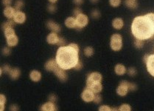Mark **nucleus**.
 <instances>
[{"mask_svg": "<svg viewBox=\"0 0 154 111\" xmlns=\"http://www.w3.org/2000/svg\"><path fill=\"white\" fill-rule=\"evenodd\" d=\"M6 103V97L3 94L0 95V110L3 111L4 110V104Z\"/></svg>", "mask_w": 154, "mask_h": 111, "instance_id": "nucleus-28", "label": "nucleus"}, {"mask_svg": "<svg viewBox=\"0 0 154 111\" xmlns=\"http://www.w3.org/2000/svg\"><path fill=\"white\" fill-rule=\"evenodd\" d=\"M148 57H149V55H147V54H146V55L144 56V62H145V63H146V62H147V59H148Z\"/></svg>", "mask_w": 154, "mask_h": 111, "instance_id": "nucleus-46", "label": "nucleus"}, {"mask_svg": "<svg viewBox=\"0 0 154 111\" xmlns=\"http://www.w3.org/2000/svg\"><path fill=\"white\" fill-rule=\"evenodd\" d=\"M27 16L25 13H24L22 10H16V13H15L14 16H13V20L15 21L16 24H19L22 25L26 22Z\"/></svg>", "mask_w": 154, "mask_h": 111, "instance_id": "nucleus-9", "label": "nucleus"}, {"mask_svg": "<svg viewBox=\"0 0 154 111\" xmlns=\"http://www.w3.org/2000/svg\"><path fill=\"white\" fill-rule=\"evenodd\" d=\"M58 33H55V32H52V33H49L47 36H46V42L47 43L50 44V45H57L58 42Z\"/></svg>", "mask_w": 154, "mask_h": 111, "instance_id": "nucleus-13", "label": "nucleus"}, {"mask_svg": "<svg viewBox=\"0 0 154 111\" xmlns=\"http://www.w3.org/2000/svg\"><path fill=\"white\" fill-rule=\"evenodd\" d=\"M9 76L13 80H16L19 79L21 76V71L17 68H12L9 73Z\"/></svg>", "mask_w": 154, "mask_h": 111, "instance_id": "nucleus-22", "label": "nucleus"}, {"mask_svg": "<svg viewBox=\"0 0 154 111\" xmlns=\"http://www.w3.org/2000/svg\"><path fill=\"white\" fill-rule=\"evenodd\" d=\"M50 3H53V4H55V3L58 1V0H48Z\"/></svg>", "mask_w": 154, "mask_h": 111, "instance_id": "nucleus-47", "label": "nucleus"}, {"mask_svg": "<svg viewBox=\"0 0 154 111\" xmlns=\"http://www.w3.org/2000/svg\"><path fill=\"white\" fill-rule=\"evenodd\" d=\"M41 110L43 111H55L57 110L54 102L52 101H48V102L44 103L41 107Z\"/></svg>", "mask_w": 154, "mask_h": 111, "instance_id": "nucleus-19", "label": "nucleus"}, {"mask_svg": "<svg viewBox=\"0 0 154 111\" xmlns=\"http://www.w3.org/2000/svg\"><path fill=\"white\" fill-rule=\"evenodd\" d=\"M137 74V71L135 68L132 67V68H129L128 70V74L130 76H134L136 74Z\"/></svg>", "mask_w": 154, "mask_h": 111, "instance_id": "nucleus-35", "label": "nucleus"}, {"mask_svg": "<svg viewBox=\"0 0 154 111\" xmlns=\"http://www.w3.org/2000/svg\"><path fill=\"white\" fill-rule=\"evenodd\" d=\"M93 101L97 104H100V103L102 101V96H101V95L100 94V93H95L94 98Z\"/></svg>", "mask_w": 154, "mask_h": 111, "instance_id": "nucleus-32", "label": "nucleus"}, {"mask_svg": "<svg viewBox=\"0 0 154 111\" xmlns=\"http://www.w3.org/2000/svg\"><path fill=\"white\" fill-rule=\"evenodd\" d=\"M16 24V23L15 22V21L13 20V19H8V20L6 21V22H4V23L2 24V25H1V29H2L3 31H4V30H6V29H7V28H14V26Z\"/></svg>", "mask_w": 154, "mask_h": 111, "instance_id": "nucleus-24", "label": "nucleus"}, {"mask_svg": "<svg viewBox=\"0 0 154 111\" xmlns=\"http://www.w3.org/2000/svg\"><path fill=\"white\" fill-rule=\"evenodd\" d=\"M24 3L23 0H16L14 3V7L16 10H20L22 7H24Z\"/></svg>", "mask_w": 154, "mask_h": 111, "instance_id": "nucleus-26", "label": "nucleus"}, {"mask_svg": "<svg viewBox=\"0 0 154 111\" xmlns=\"http://www.w3.org/2000/svg\"><path fill=\"white\" fill-rule=\"evenodd\" d=\"M59 68L58 63L56 62L55 59H51L48 60L47 62L45 63L44 68L46 71H49V72H55L58 68Z\"/></svg>", "mask_w": 154, "mask_h": 111, "instance_id": "nucleus-8", "label": "nucleus"}, {"mask_svg": "<svg viewBox=\"0 0 154 111\" xmlns=\"http://www.w3.org/2000/svg\"><path fill=\"white\" fill-rule=\"evenodd\" d=\"M11 69L12 68H10L9 65H4L2 68H1V72H4V73H5V74H9Z\"/></svg>", "mask_w": 154, "mask_h": 111, "instance_id": "nucleus-36", "label": "nucleus"}, {"mask_svg": "<svg viewBox=\"0 0 154 111\" xmlns=\"http://www.w3.org/2000/svg\"><path fill=\"white\" fill-rule=\"evenodd\" d=\"M81 13H82V10H81V9L79 7H75V9H74L73 14H74V16H75V17H76L77 16H78L79 14H81Z\"/></svg>", "mask_w": 154, "mask_h": 111, "instance_id": "nucleus-40", "label": "nucleus"}, {"mask_svg": "<svg viewBox=\"0 0 154 111\" xmlns=\"http://www.w3.org/2000/svg\"><path fill=\"white\" fill-rule=\"evenodd\" d=\"M110 47L114 51H119L123 48V37L119 33H114L111 36Z\"/></svg>", "mask_w": 154, "mask_h": 111, "instance_id": "nucleus-3", "label": "nucleus"}, {"mask_svg": "<svg viewBox=\"0 0 154 111\" xmlns=\"http://www.w3.org/2000/svg\"><path fill=\"white\" fill-rule=\"evenodd\" d=\"M124 26V21L122 18H115L112 21V27L116 30H121Z\"/></svg>", "mask_w": 154, "mask_h": 111, "instance_id": "nucleus-20", "label": "nucleus"}, {"mask_svg": "<svg viewBox=\"0 0 154 111\" xmlns=\"http://www.w3.org/2000/svg\"><path fill=\"white\" fill-rule=\"evenodd\" d=\"M119 110L130 111V110H131V107L128 104H123L120 107H119Z\"/></svg>", "mask_w": 154, "mask_h": 111, "instance_id": "nucleus-33", "label": "nucleus"}, {"mask_svg": "<svg viewBox=\"0 0 154 111\" xmlns=\"http://www.w3.org/2000/svg\"><path fill=\"white\" fill-rule=\"evenodd\" d=\"M49 100L50 101H52V102H55L57 100V97L55 95V94H50V95L49 96Z\"/></svg>", "mask_w": 154, "mask_h": 111, "instance_id": "nucleus-43", "label": "nucleus"}, {"mask_svg": "<svg viewBox=\"0 0 154 111\" xmlns=\"http://www.w3.org/2000/svg\"><path fill=\"white\" fill-rule=\"evenodd\" d=\"M128 86H129V82L125 81V80H123L122 82H120V85L116 90L117 95H119L120 96H125L129 91Z\"/></svg>", "mask_w": 154, "mask_h": 111, "instance_id": "nucleus-4", "label": "nucleus"}, {"mask_svg": "<svg viewBox=\"0 0 154 111\" xmlns=\"http://www.w3.org/2000/svg\"><path fill=\"white\" fill-rule=\"evenodd\" d=\"M46 27L48 29L52 30V32H55V33H59L61 30V27L59 24L56 23L53 20H49L46 23Z\"/></svg>", "mask_w": 154, "mask_h": 111, "instance_id": "nucleus-11", "label": "nucleus"}, {"mask_svg": "<svg viewBox=\"0 0 154 111\" xmlns=\"http://www.w3.org/2000/svg\"><path fill=\"white\" fill-rule=\"evenodd\" d=\"M75 18H76L77 22V29H82L88 25L89 17L87 15L82 13L77 16Z\"/></svg>", "mask_w": 154, "mask_h": 111, "instance_id": "nucleus-6", "label": "nucleus"}, {"mask_svg": "<svg viewBox=\"0 0 154 111\" xmlns=\"http://www.w3.org/2000/svg\"><path fill=\"white\" fill-rule=\"evenodd\" d=\"M1 2H2L3 5H4L5 7H7V6L11 5V4L13 3V0H2Z\"/></svg>", "mask_w": 154, "mask_h": 111, "instance_id": "nucleus-42", "label": "nucleus"}, {"mask_svg": "<svg viewBox=\"0 0 154 111\" xmlns=\"http://www.w3.org/2000/svg\"><path fill=\"white\" fill-rule=\"evenodd\" d=\"M19 109V107H18L17 105H16V104H12V105H10V110L11 111H16L18 110Z\"/></svg>", "mask_w": 154, "mask_h": 111, "instance_id": "nucleus-44", "label": "nucleus"}, {"mask_svg": "<svg viewBox=\"0 0 154 111\" xmlns=\"http://www.w3.org/2000/svg\"><path fill=\"white\" fill-rule=\"evenodd\" d=\"M91 16L93 19H99L100 16V12L98 10H93L91 13Z\"/></svg>", "mask_w": 154, "mask_h": 111, "instance_id": "nucleus-34", "label": "nucleus"}, {"mask_svg": "<svg viewBox=\"0 0 154 111\" xmlns=\"http://www.w3.org/2000/svg\"><path fill=\"white\" fill-rule=\"evenodd\" d=\"M84 54L86 56H88V57H90V56H92L94 54V49L90 46L86 47L84 49Z\"/></svg>", "mask_w": 154, "mask_h": 111, "instance_id": "nucleus-29", "label": "nucleus"}, {"mask_svg": "<svg viewBox=\"0 0 154 111\" xmlns=\"http://www.w3.org/2000/svg\"><path fill=\"white\" fill-rule=\"evenodd\" d=\"M125 5L128 8L134 10L138 7V3L137 0H125Z\"/></svg>", "mask_w": 154, "mask_h": 111, "instance_id": "nucleus-23", "label": "nucleus"}, {"mask_svg": "<svg viewBox=\"0 0 154 111\" xmlns=\"http://www.w3.org/2000/svg\"><path fill=\"white\" fill-rule=\"evenodd\" d=\"M86 87L89 88L94 93H99L102 91V85L100 82H92L90 79H86Z\"/></svg>", "mask_w": 154, "mask_h": 111, "instance_id": "nucleus-5", "label": "nucleus"}, {"mask_svg": "<svg viewBox=\"0 0 154 111\" xmlns=\"http://www.w3.org/2000/svg\"><path fill=\"white\" fill-rule=\"evenodd\" d=\"M57 45L60 47H63V46H66V41L63 38L59 37V39H58V42L57 43Z\"/></svg>", "mask_w": 154, "mask_h": 111, "instance_id": "nucleus-39", "label": "nucleus"}, {"mask_svg": "<svg viewBox=\"0 0 154 111\" xmlns=\"http://www.w3.org/2000/svg\"><path fill=\"white\" fill-rule=\"evenodd\" d=\"M30 79L34 82H38L41 79V74L37 70H33L30 73Z\"/></svg>", "mask_w": 154, "mask_h": 111, "instance_id": "nucleus-16", "label": "nucleus"}, {"mask_svg": "<svg viewBox=\"0 0 154 111\" xmlns=\"http://www.w3.org/2000/svg\"><path fill=\"white\" fill-rule=\"evenodd\" d=\"M131 33L136 39L147 40L154 36V13L137 16L131 24Z\"/></svg>", "mask_w": 154, "mask_h": 111, "instance_id": "nucleus-1", "label": "nucleus"}, {"mask_svg": "<svg viewBox=\"0 0 154 111\" xmlns=\"http://www.w3.org/2000/svg\"><path fill=\"white\" fill-rule=\"evenodd\" d=\"M84 0H73V2L75 3L76 5H81V4H82L83 3H84Z\"/></svg>", "mask_w": 154, "mask_h": 111, "instance_id": "nucleus-45", "label": "nucleus"}, {"mask_svg": "<svg viewBox=\"0 0 154 111\" xmlns=\"http://www.w3.org/2000/svg\"><path fill=\"white\" fill-rule=\"evenodd\" d=\"M88 79H90L92 82H101L102 79V76L100 73L98 72H92L89 74L87 76Z\"/></svg>", "mask_w": 154, "mask_h": 111, "instance_id": "nucleus-18", "label": "nucleus"}, {"mask_svg": "<svg viewBox=\"0 0 154 111\" xmlns=\"http://www.w3.org/2000/svg\"><path fill=\"white\" fill-rule=\"evenodd\" d=\"M134 44L136 48H137V49H141V48H143V46H144V40L136 39Z\"/></svg>", "mask_w": 154, "mask_h": 111, "instance_id": "nucleus-27", "label": "nucleus"}, {"mask_svg": "<svg viewBox=\"0 0 154 111\" xmlns=\"http://www.w3.org/2000/svg\"><path fill=\"white\" fill-rule=\"evenodd\" d=\"M10 52H11V51H10V48L8 47H4V48H3L2 50V54L4 56H9L10 54Z\"/></svg>", "mask_w": 154, "mask_h": 111, "instance_id": "nucleus-37", "label": "nucleus"}, {"mask_svg": "<svg viewBox=\"0 0 154 111\" xmlns=\"http://www.w3.org/2000/svg\"><path fill=\"white\" fill-rule=\"evenodd\" d=\"M122 0H109V4L111 7H117L121 4Z\"/></svg>", "mask_w": 154, "mask_h": 111, "instance_id": "nucleus-30", "label": "nucleus"}, {"mask_svg": "<svg viewBox=\"0 0 154 111\" xmlns=\"http://www.w3.org/2000/svg\"><path fill=\"white\" fill-rule=\"evenodd\" d=\"M55 59L58 66L62 69L74 68L79 62V52L70 45L60 47L56 53Z\"/></svg>", "mask_w": 154, "mask_h": 111, "instance_id": "nucleus-2", "label": "nucleus"}, {"mask_svg": "<svg viewBox=\"0 0 154 111\" xmlns=\"http://www.w3.org/2000/svg\"><path fill=\"white\" fill-rule=\"evenodd\" d=\"M4 36H5V38L7 39V38L10 37V36H13V35L15 34V30L13 29V28H7L4 30Z\"/></svg>", "mask_w": 154, "mask_h": 111, "instance_id": "nucleus-25", "label": "nucleus"}, {"mask_svg": "<svg viewBox=\"0 0 154 111\" xmlns=\"http://www.w3.org/2000/svg\"><path fill=\"white\" fill-rule=\"evenodd\" d=\"M100 111H111L112 110V108L108 107V105H101L98 109Z\"/></svg>", "mask_w": 154, "mask_h": 111, "instance_id": "nucleus-38", "label": "nucleus"}, {"mask_svg": "<svg viewBox=\"0 0 154 111\" xmlns=\"http://www.w3.org/2000/svg\"><path fill=\"white\" fill-rule=\"evenodd\" d=\"M54 74L58 77V79L60 81L66 82L67 80V75H66V72H65V70L62 69L60 67L54 72Z\"/></svg>", "mask_w": 154, "mask_h": 111, "instance_id": "nucleus-15", "label": "nucleus"}, {"mask_svg": "<svg viewBox=\"0 0 154 111\" xmlns=\"http://www.w3.org/2000/svg\"><path fill=\"white\" fill-rule=\"evenodd\" d=\"M82 68H83L82 62H81V61H79V62H78V64L75 65V67L74 68V69H75V71H81V70L82 69Z\"/></svg>", "mask_w": 154, "mask_h": 111, "instance_id": "nucleus-41", "label": "nucleus"}, {"mask_svg": "<svg viewBox=\"0 0 154 111\" xmlns=\"http://www.w3.org/2000/svg\"><path fill=\"white\" fill-rule=\"evenodd\" d=\"M47 10L49 13H55L57 10L56 5H55V4H53V3H51V4H49V5L47 6Z\"/></svg>", "mask_w": 154, "mask_h": 111, "instance_id": "nucleus-31", "label": "nucleus"}, {"mask_svg": "<svg viewBox=\"0 0 154 111\" xmlns=\"http://www.w3.org/2000/svg\"><path fill=\"white\" fill-rule=\"evenodd\" d=\"M16 12V10L15 9V7H12V6H7V7H4V10H3L4 16L8 19H13V16H14Z\"/></svg>", "mask_w": 154, "mask_h": 111, "instance_id": "nucleus-12", "label": "nucleus"}, {"mask_svg": "<svg viewBox=\"0 0 154 111\" xmlns=\"http://www.w3.org/2000/svg\"><path fill=\"white\" fill-rule=\"evenodd\" d=\"M92 3H97L99 1V0H90Z\"/></svg>", "mask_w": 154, "mask_h": 111, "instance_id": "nucleus-48", "label": "nucleus"}, {"mask_svg": "<svg viewBox=\"0 0 154 111\" xmlns=\"http://www.w3.org/2000/svg\"><path fill=\"white\" fill-rule=\"evenodd\" d=\"M64 25L68 28H77L76 18L73 16H69L66 18L64 21Z\"/></svg>", "mask_w": 154, "mask_h": 111, "instance_id": "nucleus-14", "label": "nucleus"}, {"mask_svg": "<svg viewBox=\"0 0 154 111\" xmlns=\"http://www.w3.org/2000/svg\"><path fill=\"white\" fill-rule=\"evenodd\" d=\"M114 72L118 76H123L127 72V69L125 66L123 64H117L114 67Z\"/></svg>", "mask_w": 154, "mask_h": 111, "instance_id": "nucleus-17", "label": "nucleus"}, {"mask_svg": "<svg viewBox=\"0 0 154 111\" xmlns=\"http://www.w3.org/2000/svg\"><path fill=\"white\" fill-rule=\"evenodd\" d=\"M7 44L9 47L12 48V47H15L19 43V38L16 34L13 35V36H10V37L7 38Z\"/></svg>", "mask_w": 154, "mask_h": 111, "instance_id": "nucleus-21", "label": "nucleus"}, {"mask_svg": "<svg viewBox=\"0 0 154 111\" xmlns=\"http://www.w3.org/2000/svg\"><path fill=\"white\" fill-rule=\"evenodd\" d=\"M94 95L95 93L91 89L86 87L81 93V99L85 102H91V101H93Z\"/></svg>", "mask_w": 154, "mask_h": 111, "instance_id": "nucleus-7", "label": "nucleus"}, {"mask_svg": "<svg viewBox=\"0 0 154 111\" xmlns=\"http://www.w3.org/2000/svg\"><path fill=\"white\" fill-rule=\"evenodd\" d=\"M146 66H147V72L154 77V54L149 55L148 59L146 62Z\"/></svg>", "mask_w": 154, "mask_h": 111, "instance_id": "nucleus-10", "label": "nucleus"}]
</instances>
